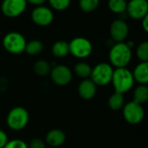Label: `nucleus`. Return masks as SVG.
<instances>
[{"label": "nucleus", "mask_w": 148, "mask_h": 148, "mask_svg": "<svg viewBox=\"0 0 148 148\" xmlns=\"http://www.w3.org/2000/svg\"><path fill=\"white\" fill-rule=\"evenodd\" d=\"M132 58V49L126 43H116L109 51L110 64L116 68L126 67Z\"/></svg>", "instance_id": "nucleus-1"}, {"label": "nucleus", "mask_w": 148, "mask_h": 148, "mask_svg": "<svg viewBox=\"0 0 148 148\" xmlns=\"http://www.w3.org/2000/svg\"><path fill=\"white\" fill-rule=\"evenodd\" d=\"M115 92L121 94L129 92L135 83L132 71H131L126 67L125 68H116L113 71L112 82Z\"/></svg>", "instance_id": "nucleus-2"}, {"label": "nucleus", "mask_w": 148, "mask_h": 148, "mask_svg": "<svg viewBox=\"0 0 148 148\" xmlns=\"http://www.w3.org/2000/svg\"><path fill=\"white\" fill-rule=\"evenodd\" d=\"M113 71L109 63H99L92 68L90 79L97 86H106L112 82Z\"/></svg>", "instance_id": "nucleus-3"}, {"label": "nucleus", "mask_w": 148, "mask_h": 148, "mask_svg": "<svg viewBox=\"0 0 148 148\" xmlns=\"http://www.w3.org/2000/svg\"><path fill=\"white\" fill-rule=\"evenodd\" d=\"M30 115L28 111L22 106L12 108L6 118V123L10 129L13 131L23 130L29 123Z\"/></svg>", "instance_id": "nucleus-4"}, {"label": "nucleus", "mask_w": 148, "mask_h": 148, "mask_svg": "<svg viewBox=\"0 0 148 148\" xmlns=\"http://www.w3.org/2000/svg\"><path fill=\"white\" fill-rule=\"evenodd\" d=\"M25 37L17 32L7 33L3 38V46L5 50L12 54H21L25 51L26 46Z\"/></svg>", "instance_id": "nucleus-5"}, {"label": "nucleus", "mask_w": 148, "mask_h": 148, "mask_svg": "<svg viewBox=\"0 0 148 148\" xmlns=\"http://www.w3.org/2000/svg\"><path fill=\"white\" fill-rule=\"evenodd\" d=\"M70 53L76 58L84 59L88 58L92 52V45L91 41L83 37L73 38L69 43Z\"/></svg>", "instance_id": "nucleus-6"}, {"label": "nucleus", "mask_w": 148, "mask_h": 148, "mask_svg": "<svg viewBox=\"0 0 148 148\" xmlns=\"http://www.w3.org/2000/svg\"><path fill=\"white\" fill-rule=\"evenodd\" d=\"M123 117L130 125H138L145 118V110L142 105L130 101L123 106Z\"/></svg>", "instance_id": "nucleus-7"}, {"label": "nucleus", "mask_w": 148, "mask_h": 148, "mask_svg": "<svg viewBox=\"0 0 148 148\" xmlns=\"http://www.w3.org/2000/svg\"><path fill=\"white\" fill-rule=\"evenodd\" d=\"M50 75L52 82L58 86H65L72 79V71L64 64H58L51 68Z\"/></svg>", "instance_id": "nucleus-8"}, {"label": "nucleus", "mask_w": 148, "mask_h": 148, "mask_svg": "<svg viewBox=\"0 0 148 148\" xmlns=\"http://www.w3.org/2000/svg\"><path fill=\"white\" fill-rule=\"evenodd\" d=\"M125 12L133 20H142L148 13V1L147 0H130L127 3Z\"/></svg>", "instance_id": "nucleus-9"}, {"label": "nucleus", "mask_w": 148, "mask_h": 148, "mask_svg": "<svg viewBox=\"0 0 148 148\" xmlns=\"http://www.w3.org/2000/svg\"><path fill=\"white\" fill-rule=\"evenodd\" d=\"M26 5V0H4L1 5V11L8 18H16L25 12Z\"/></svg>", "instance_id": "nucleus-10"}, {"label": "nucleus", "mask_w": 148, "mask_h": 148, "mask_svg": "<svg viewBox=\"0 0 148 148\" xmlns=\"http://www.w3.org/2000/svg\"><path fill=\"white\" fill-rule=\"evenodd\" d=\"M52 12L45 6H37L32 12V21L39 26H47L53 21Z\"/></svg>", "instance_id": "nucleus-11"}, {"label": "nucleus", "mask_w": 148, "mask_h": 148, "mask_svg": "<svg viewBox=\"0 0 148 148\" xmlns=\"http://www.w3.org/2000/svg\"><path fill=\"white\" fill-rule=\"evenodd\" d=\"M129 33V27L125 21L123 19L114 20L110 26V34L112 38L116 43L124 42Z\"/></svg>", "instance_id": "nucleus-12"}, {"label": "nucleus", "mask_w": 148, "mask_h": 148, "mask_svg": "<svg viewBox=\"0 0 148 148\" xmlns=\"http://www.w3.org/2000/svg\"><path fill=\"white\" fill-rule=\"evenodd\" d=\"M78 92L79 97L85 100L92 99L97 92V86L90 79H82L78 87Z\"/></svg>", "instance_id": "nucleus-13"}, {"label": "nucleus", "mask_w": 148, "mask_h": 148, "mask_svg": "<svg viewBox=\"0 0 148 148\" xmlns=\"http://www.w3.org/2000/svg\"><path fill=\"white\" fill-rule=\"evenodd\" d=\"M66 140V135L64 131L60 129H51L45 136V143L51 148H57L61 146Z\"/></svg>", "instance_id": "nucleus-14"}, {"label": "nucleus", "mask_w": 148, "mask_h": 148, "mask_svg": "<svg viewBox=\"0 0 148 148\" xmlns=\"http://www.w3.org/2000/svg\"><path fill=\"white\" fill-rule=\"evenodd\" d=\"M132 75L135 82L139 85L148 84V62H140L133 69Z\"/></svg>", "instance_id": "nucleus-15"}, {"label": "nucleus", "mask_w": 148, "mask_h": 148, "mask_svg": "<svg viewBox=\"0 0 148 148\" xmlns=\"http://www.w3.org/2000/svg\"><path fill=\"white\" fill-rule=\"evenodd\" d=\"M51 52L54 57L58 58L66 57L70 53L69 43L63 41V40L55 42L51 47Z\"/></svg>", "instance_id": "nucleus-16"}, {"label": "nucleus", "mask_w": 148, "mask_h": 148, "mask_svg": "<svg viewBox=\"0 0 148 148\" xmlns=\"http://www.w3.org/2000/svg\"><path fill=\"white\" fill-rule=\"evenodd\" d=\"M132 101L138 104H144L148 101V86L145 85H138L132 93Z\"/></svg>", "instance_id": "nucleus-17"}, {"label": "nucleus", "mask_w": 148, "mask_h": 148, "mask_svg": "<svg viewBox=\"0 0 148 148\" xmlns=\"http://www.w3.org/2000/svg\"><path fill=\"white\" fill-rule=\"evenodd\" d=\"M92 70V68L89 64H87L86 62H79L75 64L73 71L80 79H90Z\"/></svg>", "instance_id": "nucleus-18"}, {"label": "nucleus", "mask_w": 148, "mask_h": 148, "mask_svg": "<svg viewBox=\"0 0 148 148\" xmlns=\"http://www.w3.org/2000/svg\"><path fill=\"white\" fill-rule=\"evenodd\" d=\"M125 106L124 94L114 92L108 99V106L112 111H119Z\"/></svg>", "instance_id": "nucleus-19"}, {"label": "nucleus", "mask_w": 148, "mask_h": 148, "mask_svg": "<svg viewBox=\"0 0 148 148\" xmlns=\"http://www.w3.org/2000/svg\"><path fill=\"white\" fill-rule=\"evenodd\" d=\"M51 67L50 63L44 59H39L33 64V71L38 76H46L51 72Z\"/></svg>", "instance_id": "nucleus-20"}, {"label": "nucleus", "mask_w": 148, "mask_h": 148, "mask_svg": "<svg viewBox=\"0 0 148 148\" xmlns=\"http://www.w3.org/2000/svg\"><path fill=\"white\" fill-rule=\"evenodd\" d=\"M44 50V45L41 41L34 39L26 43L25 51L30 56H36L40 54Z\"/></svg>", "instance_id": "nucleus-21"}, {"label": "nucleus", "mask_w": 148, "mask_h": 148, "mask_svg": "<svg viewBox=\"0 0 148 148\" xmlns=\"http://www.w3.org/2000/svg\"><path fill=\"white\" fill-rule=\"evenodd\" d=\"M127 2L125 0H108V8L116 14L125 12Z\"/></svg>", "instance_id": "nucleus-22"}, {"label": "nucleus", "mask_w": 148, "mask_h": 148, "mask_svg": "<svg viewBox=\"0 0 148 148\" xmlns=\"http://www.w3.org/2000/svg\"><path fill=\"white\" fill-rule=\"evenodd\" d=\"M99 5V0H79V7L85 12H94Z\"/></svg>", "instance_id": "nucleus-23"}, {"label": "nucleus", "mask_w": 148, "mask_h": 148, "mask_svg": "<svg viewBox=\"0 0 148 148\" xmlns=\"http://www.w3.org/2000/svg\"><path fill=\"white\" fill-rule=\"evenodd\" d=\"M136 55L140 62H148V41H143L137 46Z\"/></svg>", "instance_id": "nucleus-24"}, {"label": "nucleus", "mask_w": 148, "mask_h": 148, "mask_svg": "<svg viewBox=\"0 0 148 148\" xmlns=\"http://www.w3.org/2000/svg\"><path fill=\"white\" fill-rule=\"evenodd\" d=\"M51 6L57 11H64L67 9L71 4V0H48Z\"/></svg>", "instance_id": "nucleus-25"}, {"label": "nucleus", "mask_w": 148, "mask_h": 148, "mask_svg": "<svg viewBox=\"0 0 148 148\" xmlns=\"http://www.w3.org/2000/svg\"><path fill=\"white\" fill-rule=\"evenodd\" d=\"M4 148H29V147L27 143L25 142L24 140L19 138H15V139L9 140Z\"/></svg>", "instance_id": "nucleus-26"}, {"label": "nucleus", "mask_w": 148, "mask_h": 148, "mask_svg": "<svg viewBox=\"0 0 148 148\" xmlns=\"http://www.w3.org/2000/svg\"><path fill=\"white\" fill-rule=\"evenodd\" d=\"M28 147L29 148H46V145H45V142L42 138H34L30 141Z\"/></svg>", "instance_id": "nucleus-27"}, {"label": "nucleus", "mask_w": 148, "mask_h": 148, "mask_svg": "<svg viewBox=\"0 0 148 148\" xmlns=\"http://www.w3.org/2000/svg\"><path fill=\"white\" fill-rule=\"evenodd\" d=\"M8 141L9 138L6 132H4L3 130H0V148H4Z\"/></svg>", "instance_id": "nucleus-28"}, {"label": "nucleus", "mask_w": 148, "mask_h": 148, "mask_svg": "<svg viewBox=\"0 0 148 148\" xmlns=\"http://www.w3.org/2000/svg\"><path fill=\"white\" fill-rule=\"evenodd\" d=\"M141 21H142V28H143V30L148 34V13L145 15V17Z\"/></svg>", "instance_id": "nucleus-29"}, {"label": "nucleus", "mask_w": 148, "mask_h": 148, "mask_svg": "<svg viewBox=\"0 0 148 148\" xmlns=\"http://www.w3.org/2000/svg\"><path fill=\"white\" fill-rule=\"evenodd\" d=\"M46 0H26V2L32 4V5H38V6H40L41 5H43Z\"/></svg>", "instance_id": "nucleus-30"}]
</instances>
